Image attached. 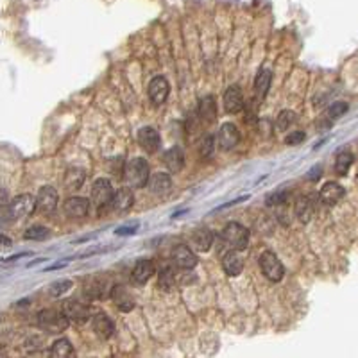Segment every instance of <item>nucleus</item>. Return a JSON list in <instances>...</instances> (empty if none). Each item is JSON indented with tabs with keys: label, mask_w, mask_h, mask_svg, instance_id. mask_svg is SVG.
Segmentation results:
<instances>
[{
	"label": "nucleus",
	"mask_w": 358,
	"mask_h": 358,
	"mask_svg": "<svg viewBox=\"0 0 358 358\" xmlns=\"http://www.w3.org/2000/svg\"><path fill=\"white\" fill-rule=\"evenodd\" d=\"M222 238L231 247V251H244L249 245V231L238 222L227 224L222 229Z\"/></svg>",
	"instance_id": "nucleus-3"
},
{
	"label": "nucleus",
	"mask_w": 358,
	"mask_h": 358,
	"mask_svg": "<svg viewBox=\"0 0 358 358\" xmlns=\"http://www.w3.org/2000/svg\"><path fill=\"white\" fill-rule=\"evenodd\" d=\"M344 194H346L344 186H341V184L335 183V181H330V183L323 184V188H321V192H319V197L324 204L333 206L344 197Z\"/></svg>",
	"instance_id": "nucleus-19"
},
{
	"label": "nucleus",
	"mask_w": 358,
	"mask_h": 358,
	"mask_svg": "<svg viewBox=\"0 0 358 358\" xmlns=\"http://www.w3.org/2000/svg\"><path fill=\"white\" fill-rule=\"evenodd\" d=\"M149 190L154 195H167L172 188V179L167 172H156L154 176H151L149 179Z\"/></svg>",
	"instance_id": "nucleus-21"
},
{
	"label": "nucleus",
	"mask_w": 358,
	"mask_h": 358,
	"mask_svg": "<svg viewBox=\"0 0 358 358\" xmlns=\"http://www.w3.org/2000/svg\"><path fill=\"white\" fill-rule=\"evenodd\" d=\"M260 269H262L263 276L270 281H281V278H283V274H285L283 263H281L280 258L270 251L262 252V256H260Z\"/></svg>",
	"instance_id": "nucleus-7"
},
{
	"label": "nucleus",
	"mask_w": 358,
	"mask_h": 358,
	"mask_svg": "<svg viewBox=\"0 0 358 358\" xmlns=\"http://www.w3.org/2000/svg\"><path fill=\"white\" fill-rule=\"evenodd\" d=\"M222 269L231 278L238 276L244 270V260L238 255V251H229L222 256Z\"/></svg>",
	"instance_id": "nucleus-22"
},
{
	"label": "nucleus",
	"mask_w": 358,
	"mask_h": 358,
	"mask_svg": "<svg viewBox=\"0 0 358 358\" xmlns=\"http://www.w3.org/2000/svg\"><path fill=\"white\" fill-rule=\"evenodd\" d=\"M270 82H272V72L267 70V68H262L255 79V90H256V93H258V97L263 99V97L269 93Z\"/></svg>",
	"instance_id": "nucleus-28"
},
{
	"label": "nucleus",
	"mask_w": 358,
	"mask_h": 358,
	"mask_svg": "<svg viewBox=\"0 0 358 358\" xmlns=\"http://www.w3.org/2000/svg\"><path fill=\"white\" fill-rule=\"evenodd\" d=\"M63 212L70 219H82L90 212V201L85 197H70L65 201Z\"/></svg>",
	"instance_id": "nucleus-16"
},
{
	"label": "nucleus",
	"mask_w": 358,
	"mask_h": 358,
	"mask_svg": "<svg viewBox=\"0 0 358 358\" xmlns=\"http://www.w3.org/2000/svg\"><path fill=\"white\" fill-rule=\"evenodd\" d=\"M49 237H50V231L47 229L45 226H39V224H36V226H31L27 231H25V235H24L25 240H38V242L47 240Z\"/></svg>",
	"instance_id": "nucleus-33"
},
{
	"label": "nucleus",
	"mask_w": 358,
	"mask_h": 358,
	"mask_svg": "<svg viewBox=\"0 0 358 358\" xmlns=\"http://www.w3.org/2000/svg\"><path fill=\"white\" fill-rule=\"evenodd\" d=\"M92 328L100 339H110L115 333V324L106 313H97L92 319Z\"/></svg>",
	"instance_id": "nucleus-23"
},
{
	"label": "nucleus",
	"mask_w": 358,
	"mask_h": 358,
	"mask_svg": "<svg viewBox=\"0 0 358 358\" xmlns=\"http://www.w3.org/2000/svg\"><path fill=\"white\" fill-rule=\"evenodd\" d=\"M138 145L142 147L147 154H154L161 145L160 133L154 128H142L138 131Z\"/></svg>",
	"instance_id": "nucleus-14"
},
{
	"label": "nucleus",
	"mask_w": 358,
	"mask_h": 358,
	"mask_svg": "<svg viewBox=\"0 0 358 358\" xmlns=\"http://www.w3.org/2000/svg\"><path fill=\"white\" fill-rule=\"evenodd\" d=\"M124 179L128 181L129 186L133 188H143L147 186L151 179L149 163L143 158H131L124 165Z\"/></svg>",
	"instance_id": "nucleus-1"
},
{
	"label": "nucleus",
	"mask_w": 358,
	"mask_h": 358,
	"mask_svg": "<svg viewBox=\"0 0 358 358\" xmlns=\"http://www.w3.org/2000/svg\"><path fill=\"white\" fill-rule=\"evenodd\" d=\"M305 138H306L305 133H303V131H296V133H290V135L285 138V143H287V145H298V143L305 142Z\"/></svg>",
	"instance_id": "nucleus-38"
},
{
	"label": "nucleus",
	"mask_w": 358,
	"mask_h": 358,
	"mask_svg": "<svg viewBox=\"0 0 358 358\" xmlns=\"http://www.w3.org/2000/svg\"><path fill=\"white\" fill-rule=\"evenodd\" d=\"M215 235L208 227H197L190 237V249L194 252H206L212 249Z\"/></svg>",
	"instance_id": "nucleus-10"
},
{
	"label": "nucleus",
	"mask_w": 358,
	"mask_h": 358,
	"mask_svg": "<svg viewBox=\"0 0 358 358\" xmlns=\"http://www.w3.org/2000/svg\"><path fill=\"white\" fill-rule=\"evenodd\" d=\"M38 326L41 330H45L47 333H61L68 328L70 321L68 317L63 313V310H56V308H45L38 313Z\"/></svg>",
	"instance_id": "nucleus-2"
},
{
	"label": "nucleus",
	"mask_w": 358,
	"mask_h": 358,
	"mask_svg": "<svg viewBox=\"0 0 358 358\" xmlns=\"http://www.w3.org/2000/svg\"><path fill=\"white\" fill-rule=\"evenodd\" d=\"M199 115H201V118L204 122H208V124H212V122H215L217 118V100L213 95H206L201 99V102H199Z\"/></svg>",
	"instance_id": "nucleus-25"
},
{
	"label": "nucleus",
	"mask_w": 358,
	"mask_h": 358,
	"mask_svg": "<svg viewBox=\"0 0 358 358\" xmlns=\"http://www.w3.org/2000/svg\"><path fill=\"white\" fill-rule=\"evenodd\" d=\"M290 201V192L288 190H280V192H272L265 197V204L269 208H278V206H285Z\"/></svg>",
	"instance_id": "nucleus-32"
},
{
	"label": "nucleus",
	"mask_w": 358,
	"mask_h": 358,
	"mask_svg": "<svg viewBox=\"0 0 358 358\" xmlns=\"http://www.w3.org/2000/svg\"><path fill=\"white\" fill-rule=\"evenodd\" d=\"M172 262L178 269H183V270H190L197 265V256L195 252L192 251L188 245H176L174 251H172Z\"/></svg>",
	"instance_id": "nucleus-12"
},
{
	"label": "nucleus",
	"mask_w": 358,
	"mask_h": 358,
	"mask_svg": "<svg viewBox=\"0 0 358 358\" xmlns=\"http://www.w3.org/2000/svg\"><path fill=\"white\" fill-rule=\"evenodd\" d=\"M245 108L244 104V95H242L240 86L233 85L224 92V110L227 113H240Z\"/></svg>",
	"instance_id": "nucleus-15"
},
{
	"label": "nucleus",
	"mask_w": 358,
	"mask_h": 358,
	"mask_svg": "<svg viewBox=\"0 0 358 358\" xmlns=\"http://www.w3.org/2000/svg\"><path fill=\"white\" fill-rule=\"evenodd\" d=\"M24 256H27V252H22V255H14L11 256V258H7L6 262H13V260H18V258H24Z\"/></svg>",
	"instance_id": "nucleus-43"
},
{
	"label": "nucleus",
	"mask_w": 358,
	"mask_h": 358,
	"mask_svg": "<svg viewBox=\"0 0 358 358\" xmlns=\"http://www.w3.org/2000/svg\"><path fill=\"white\" fill-rule=\"evenodd\" d=\"M353 165V154L349 151H342L337 154V160H335V172L339 176H346L349 172Z\"/></svg>",
	"instance_id": "nucleus-31"
},
{
	"label": "nucleus",
	"mask_w": 358,
	"mask_h": 358,
	"mask_svg": "<svg viewBox=\"0 0 358 358\" xmlns=\"http://www.w3.org/2000/svg\"><path fill=\"white\" fill-rule=\"evenodd\" d=\"M111 288L113 285L102 276H92V278H86L85 281V296L88 299H106L111 296Z\"/></svg>",
	"instance_id": "nucleus-6"
},
{
	"label": "nucleus",
	"mask_w": 358,
	"mask_h": 358,
	"mask_svg": "<svg viewBox=\"0 0 358 358\" xmlns=\"http://www.w3.org/2000/svg\"><path fill=\"white\" fill-rule=\"evenodd\" d=\"M213 151H215V140H213V136H206L201 143V156L209 158L213 154Z\"/></svg>",
	"instance_id": "nucleus-37"
},
{
	"label": "nucleus",
	"mask_w": 358,
	"mask_h": 358,
	"mask_svg": "<svg viewBox=\"0 0 358 358\" xmlns=\"http://www.w3.org/2000/svg\"><path fill=\"white\" fill-rule=\"evenodd\" d=\"M11 245V238H7L6 235L0 233V247H9Z\"/></svg>",
	"instance_id": "nucleus-42"
},
{
	"label": "nucleus",
	"mask_w": 358,
	"mask_h": 358,
	"mask_svg": "<svg viewBox=\"0 0 358 358\" xmlns=\"http://www.w3.org/2000/svg\"><path fill=\"white\" fill-rule=\"evenodd\" d=\"M57 201H59V195L56 188L41 186L36 195V209H39L41 213H52L57 208Z\"/></svg>",
	"instance_id": "nucleus-11"
},
{
	"label": "nucleus",
	"mask_w": 358,
	"mask_h": 358,
	"mask_svg": "<svg viewBox=\"0 0 358 358\" xmlns=\"http://www.w3.org/2000/svg\"><path fill=\"white\" fill-rule=\"evenodd\" d=\"M7 206V192L4 188H0V208Z\"/></svg>",
	"instance_id": "nucleus-41"
},
{
	"label": "nucleus",
	"mask_w": 358,
	"mask_h": 358,
	"mask_svg": "<svg viewBox=\"0 0 358 358\" xmlns=\"http://www.w3.org/2000/svg\"><path fill=\"white\" fill-rule=\"evenodd\" d=\"M315 213V204L310 197H299L296 202V217H298L301 222H310Z\"/></svg>",
	"instance_id": "nucleus-27"
},
{
	"label": "nucleus",
	"mask_w": 358,
	"mask_h": 358,
	"mask_svg": "<svg viewBox=\"0 0 358 358\" xmlns=\"http://www.w3.org/2000/svg\"><path fill=\"white\" fill-rule=\"evenodd\" d=\"M163 163L171 172H179L184 167V154L179 147H171L169 151H165L163 154Z\"/></svg>",
	"instance_id": "nucleus-24"
},
{
	"label": "nucleus",
	"mask_w": 358,
	"mask_h": 358,
	"mask_svg": "<svg viewBox=\"0 0 358 358\" xmlns=\"http://www.w3.org/2000/svg\"><path fill=\"white\" fill-rule=\"evenodd\" d=\"M240 142V131L235 124L226 122V124L220 125L219 135H217V145L222 151H231L233 147L238 145Z\"/></svg>",
	"instance_id": "nucleus-8"
},
{
	"label": "nucleus",
	"mask_w": 358,
	"mask_h": 358,
	"mask_svg": "<svg viewBox=\"0 0 358 358\" xmlns=\"http://www.w3.org/2000/svg\"><path fill=\"white\" fill-rule=\"evenodd\" d=\"M36 209V197L31 194H22L14 197L13 201L7 204V213L13 220H22L25 217L32 215Z\"/></svg>",
	"instance_id": "nucleus-4"
},
{
	"label": "nucleus",
	"mask_w": 358,
	"mask_h": 358,
	"mask_svg": "<svg viewBox=\"0 0 358 358\" xmlns=\"http://www.w3.org/2000/svg\"><path fill=\"white\" fill-rule=\"evenodd\" d=\"M158 283H160V288L165 292L174 290L176 283H178V278H176V270L172 267H165V269L160 270V276H158Z\"/></svg>",
	"instance_id": "nucleus-30"
},
{
	"label": "nucleus",
	"mask_w": 358,
	"mask_h": 358,
	"mask_svg": "<svg viewBox=\"0 0 358 358\" xmlns=\"http://www.w3.org/2000/svg\"><path fill=\"white\" fill-rule=\"evenodd\" d=\"M321 172H323V169L319 167V165H315V167L312 169V171L308 172V179L310 181H317L321 178Z\"/></svg>",
	"instance_id": "nucleus-40"
},
{
	"label": "nucleus",
	"mask_w": 358,
	"mask_h": 358,
	"mask_svg": "<svg viewBox=\"0 0 358 358\" xmlns=\"http://www.w3.org/2000/svg\"><path fill=\"white\" fill-rule=\"evenodd\" d=\"M133 204H135V194H133L131 188L124 186V188H118V190L115 192L113 202H111V206H113L115 212L125 213L128 209L133 208Z\"/></svg>",
	"instance_id": "nucleus-18"
},
{
	"label": "nucleus",
	"mask_w": 358,
	"mask_h": 358,
	"mask_svg": "<svg viewBox=\"0 0 358 358\" xmlns=\"http://www.w3.org/2000/svg\"><path fill=\"white\" fill-rule=\"evenodd\" d=\"M72 353H74V349H72L70 341L68 339H57L50 348L49 358H72Z\"/></svg>",
	"instance_id": "nucleus-29"
},
{
	"label": "nucleus",
	"mask_w": 358,
	"mask_h": 358,
	"mask_svg": "<svg viewBox=\"0 0 358 358\" xmlns=\"http://www.w3.org/2000/svg\"><path fill=\"white\" fill-rule=\"evenodd\" d=\"M61 310L68 317V321L85 323V321L90 319V306L86 303H81L79 299H67V301H63Z\"/></svg>",
	"instance_id": "nucleus-9"
},
{
	"label": "nucleus",
	"mask_w": 358,
	"mask_h": 358,
	"mask_svg": "<svg viewBox=\"0 0 358 358\" xmlns=\"http://www.w3.org/2000/svg\"><path fill=\"white\" fill-rule=\"evenodd\" d=\"M115 190L111 186V183L108 179H97L92 186V204L99 209V213L102 209H106L108 206H111L113 202Z\"/></svg>",
	"instance_id": "nucleus-5"
},
{
	"label": "nucleus",
	"mask_w": 358,
	"mask_h": 358,
	"mask_svg": "<svg viewBox=\"0 0 358 358\" xmlns=\"http://www.w3.org/2000/svg\"><path fill=\"white\" fill-rule=\"evenodd\" d=\"M136 231H138V224H135V226H120L115 229V233L118 237H128V235H135Z\"/></svg>",
	"instance_id": "nucleus-39"
},
{
	"label": "nucleus",
	"mask_w": 358,
	"mask_h": 358,
	"mask_svg": "<svg viewBox=\"0 0 358 358\" xmlns=\"http://www.w3.org/2000/svg\"><path fill=\"white\" fill-rule=\"evenodd\" d=\"M72 287H74V283H72L70 280H57V281H54V283H50L49 294L52 296V298H61V296L67 294Z\"/></svg>",
	"instance_id": "nucleus-34"
},
{
	"label": "nucleus",
	"mask_w": 358,
	"mask_h": 358,
	"mask_svg": "<svg viewBox=\"0 0 358 358\" xmlns=\"http://www.w3.org/2000/svg\"><path fill=\"white\" fill-rule=\"evenodd\" d=\"M110 298L113 299V303L117 305V308L120 312H131L135 308V299L131 298V294L122 285H113Z\"/></svg>",
	"instance_id": "nucleus-20"
},
{
	"label": "nucleus",
	"mask_w": 358,
	"mask_h": 358,
	"mask_svg": "<svg viewBox=\"0 0 358 358\" xmlns=\"http://www.w3.org/2000/svg\"><path fill=\"white\" fill-rule=\"evenodd\" d=\"M85 181H86V171H85V169H79V167L68 169L67 174H65V188H67V190H70V192L79 190Z\"/></svg>",
	"instance_id": "nucleus-26"
},
{
	"label": "nucleus",
	"mask_w": 358,
	"mask_h": 358,
	"mask_svg": "<svg viewBox=\"0 0 358 358\" xmlns=\"http://www.w3.org/2000/svg\"><path fill=\"white\" fill-rule=\"evenodd\" d=\"M169 93H171V85L165 77L161 75H156V77L151 79L149 82V97L153 100V104L156 106H161V104L167 100Z\"/></svg>",
	"instance_id": "nucleus-13"
},
{
	"label": "nucleus",
	"mask_w": 358,
	"mask_h": 358,
	"mask_svg": "<svg viewBox=\"0 0 358 358\" xmlns=\"http://www.w3.org/2000/svg\"><path fill=\"white\" fill-rule=\"evenodd\" d=\"M154 272H156V269H154V263L151 260H138L136 265L133 267L131 280L136 285H145L154 276Z\"/></svg>",
	"instance_id": "nucleus-17"
},
{
	"label": "nucleus",
	"mask_w": 358,
	"mask_h": 358,
	"mask_svg": "<svg viewBox=\"0 0 358 358\" xmlns=\"http://www.w3.org/2000/svg\"><path fill=\"white\" fill-rule=\"evenodd\" d=\"M296 122V113L290 110H283L276 118V129L278 131H287L292 124Z\"/></svg>",
	"instance_id": "nucleus-35"
},
{
	"label": "nucleus",
	"mask_w": 358,
	"mask_h": 358,
	"mask_svg": "<svg viewBox=\"0 0 358 358\" xmlns=\"http://www.w3.org/2000/svg\"><path fill=\"white\" fill-rule=\"evenodd\" d=\"M348 104L346 102H333L330 106V110H328V113H326V118L328 120H337V118H341L342 115L348 111Z\"/></svg>",
	"instance_id": "nucleus-36"
}]
</instances>
